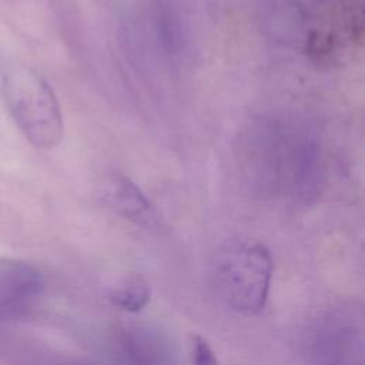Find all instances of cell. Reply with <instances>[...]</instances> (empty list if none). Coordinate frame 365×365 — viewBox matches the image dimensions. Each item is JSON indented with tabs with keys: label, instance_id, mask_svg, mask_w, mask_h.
I'll list each match as a JSON object with an SVG mask.
<instances>
[{
	"label": "cell",
	"instance_id": "cell-4",
	"mask_svg": "<svg viewBox=\"0 0 365 365\" xmlns=\"http://www.w3.org/2000/svg\"><path fill=\"white\" fill-rule=\"evenodd\" d=\"M251 133V168L258 170V180L262 185L278 191H295L302 188V177L308 170L309 151L307 141L294 131L282 127L257 128Z\"/></svg>",
	"mask_w": 365,
	"mask_h": 365
},
{
	"label": "cell",
	"instance_id": "cell-8",
	"mask_svg": "<svg viewBox=\"0 0 365 365\" xmlns=\"http://www.w3.org/2000/svg\"><path fill=\"white\" fill-rule=\"evenodd\" d=\"M101 201L123 218L153 228L158 225V214L144 192L125 175L110 174L98 187Z\"/></svg>",
	"mask_w": 365,
	"mask_h": 365
},
{
	"label": "cell",
	"instance_id": "cell-2",
	"mask_svg": "<svg viewBox=\"0 0 365 365\" xmlns=\"http://www.w3.org/2000/svg\"><path fill=\"white\" fill-rule=\"evenodd\" d=\"M274 262L257 241L228 245L217 259V284L227 305L242 315H258L267 305Z\"/></svg>",
	"mask_w": 365,
	"mask_h": 365
},
{
	"label": "cell",
	"instance_id": "cell-7",
	"mask_svg": "<svg viewBox=\"0 0 365 365\" xmlns=\"http://www.w3.org/2000/svg\"><path fill=\"white\" fill-rule=\"evenodd\" d=\"M46 288L40 268L26 261L0 262V321H14L30 315Z\"/></svg>",
	"mask_w": 365,
	"mask_h": 365
},
{
	"label": "cell",
	"instance_id": "cell-5",
	"mask_svg": "<svg viewBox=\"0 0 365 365\" xmlns=\"http://www.w3.org/2000/svg\"><path fill=\"white\" fill-rule=\"evenodd\" d=\"M364 314L354 305L325 311L312 325L307 352L311 365H365Z\"/></svg>",
	"mask_w": 365,
	"mask_h": 365
},
{
	"label": "cell",
	"instance_id": "cell-9",
	"mask_svg": "<svg viewBox=\"0 0 365 365\" xmlns=\"http://www.w3.org/2000/svg\"><path fill=\"white\" fill-rule=\"evenodd\" d=\"M1 365H93L14 331H0Z\"/></svg>",
	"mask_w": 365,
	"mask_h": 365
},
{
	"label": "cell",
	"instance_id": "cell-3",
	"mask_svg": "<svg viewBox=\"0 0 365 365\" xmlns=\"http://www.w3.org/2000/svg\"><path fill=\"white\" fill-rule=\"evenodd\" d=\"M305 33V51L331 61L362 41L364 0H297Z\"/></svg>",
	"mask_w": 365,
	"mask_h": 365
},
{
	"label": "cell",
	"instance_id": "cell-11",
	"mask_svg": "<svg viewBox=\"0 0 365 365\" xmlns=\"http://www.w3.org/2000/svg\"><path fill=\"white\" fill-rule=\"evenodd\" d=\"M187 342L188 365H220L214 349L202 335L191 332Z\"/></svg>",
	"mask_w": 365,
	"mask_h": 365
},
{
	"label": "cell",
	"instance_id": "cell-6",
	"mask_svg": "<svg viewBox=\"0 0 365 365\" xmlns=\"http://www.w3.org/2000/svg\"><path fill=\"white\" fill-rule=\"evenodd\" d=\"M110 342L118 365H178L174 342L158 327L124 324L113 331Z\"/></svg>",
	"mask_w": 365,
	"mask_h": 365
},
{
	"label": "cell",
	"instance_id": "cell-10",
	"mask_svg": "<svg viewBox=\"0 0 365 365\" xmlns=\"http://www.w3.org/2000/svg\"><path fill=\"white\" fill-rule=\"evenodd\" d=\"M150 297L151 289L145 278L134 274L124 278V281L110 292L108 299L117 308L130 314H137L147 307Z\"/></svg>",
	"mask_w": 365,
	"mask_h": 365
},
{
	"label": "cell",
	"instance_id": "cell-1",
	"mask_svg": "<svg viewBox=\"0 0 365 365\" xmlns=\"http://www.w3.org/2000/svg\"><path fill=\"white\" fill-rule=\"evenodd\" d=\"M0 88L7 111L31 145L51 150L61 143L64 123L60 103L38 71L24 64L10 66L1 74Z\"/></svg>",
	"mask_w": 365,
	"mask_h": 365
}]
</instances>
